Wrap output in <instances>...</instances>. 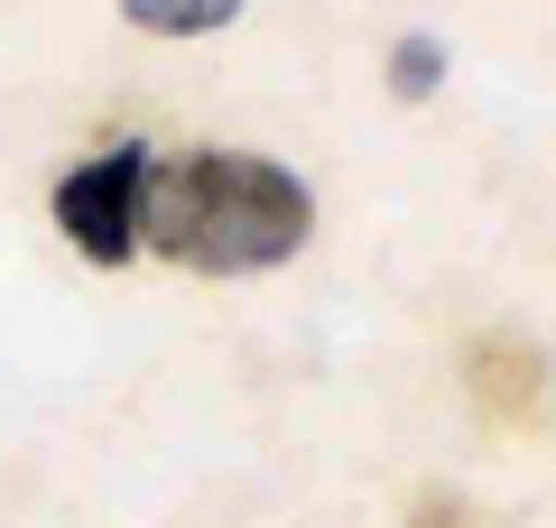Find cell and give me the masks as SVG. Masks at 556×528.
I'll return each mask as SVG.
<instances>
[{
  "mask_svg": "<svg viewBox=\"0 0 556 528\" xmlns=\"http://www.w3.org/2000/svg\"><path fill=\"white\" fill-rule=\"evenodd\" d=\"M149 167H159V149L149 139H112L102 158H84V167L56 176V232L75 241L93 269H121V260H139V196H149Z\"/></svg>",
  "mask_w": 556,
  "mask_h": 528,
  "instance_id": "7a4b0ae2",
  "label": "cell"
},
{
  "mask_svg": "<svg viewBox=\"0 0 556 528\" xmlns=\"http://www.w3.org/2000/svg\"><path fill=\"white\" fill-rule=\"evenodd\" d=\"M316 232V196L278 158L251 149H186L149 167V196H139V241L159 260L195 278H251L298 260Z\"/></svg>",
  "mask_w": 556,
  "mask_h": 528,
  "instance_id": "6da1fadb",
  "label": "cell"
},
{
  "mask_svg": "<svg viewBox=\"0 0 556 528\" xmlns=\"http://www.w3.org/2000/svg\"><path fill=\"white\" fill-rule=\"evenodd\" d=\"M437 84H445V38L437 28H408L390 47V93L399 102H437Z\"/></svg>",
  "mask_w": 556,
  "mask_h": 528,
  "instance_id": "277c9868",
  "label": "cell"
},
{
  "mask_svg": "<svg viewBox=\"0 0 556 528\" xmlns=\"http://www.w3.org/2000/svg\"><path fill=\"white\" fill-rule=\"evenodd\" d=\"M121 20L149 28V38H214L241 20V0H121Z\"/></svg>",
  "mask_w": 556,
  "mask_h": 528,
  "instance_id": "3957f363",
  "label": "cell"
}]
</instances>
